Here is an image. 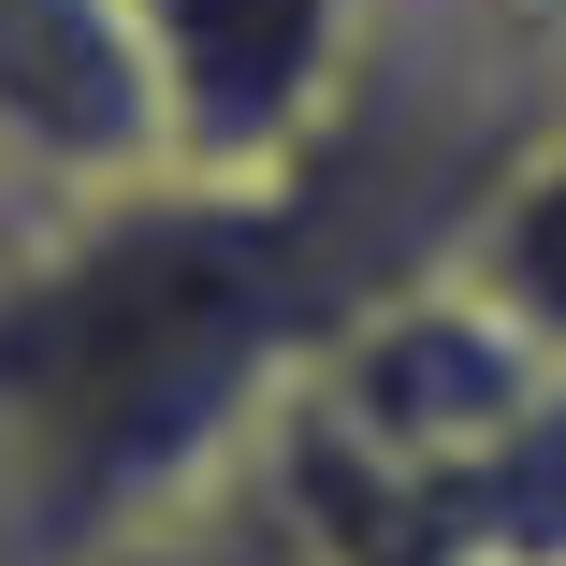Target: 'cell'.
Segmentation results:
<instances>
[{"mask_svg": "<svg viewBox=\"0 0 566 566\" xmlns=\"http://www.w3.org/2000/svg\"><path fill=\"white\" fill-rule=\"evenodd\" d=\"M364 291L392 276L291 175H160L44 218L0 262V566H87L175 494L233 480Z\"/></svg>", "mask_w": 566, "mask_h": 566, "instance_id": "1", "label": "cell"}, {"mask_svg": "<svg viewBox=\"0 0 566 566\" xmlns=\"http://www.w3.org/2000/svg\"><path fill=\"white\" fill-rule=\"evenodd\" d=\"M132 15H146V59H160L175 175L276 189V175L319 160L334 117H349L392 0H132Z\"/></svg>", "mask_w": 566, "mask_h": 566, "instance_id": "2", "label": "cell"}, {"mask_svg": "<svg viewBox=\"0 0 566 566\" xmlns=\"http://www.w3.org/2000/svg\"><path fill=\"white\" fill-rule=\"evenodd\" d=\"M0 175L30 218H87L175 175L160 59L132 0H0Z\"/></svg>", "mask_w": 566, "mask_h": 566, "instance_id": "3", "label": "cell"}, {"mask_svg": "<svg viewBox=\"0 0 566 566\" xmlns=\"http://www.w3.org/2000/svg\"><path fill=\"white\" fill-rule=\"evenodd\" d=\"M450 262H465V276L537 334V349L566 364V132H537V146L480 189V218L450 233Z\"/></svg>", "mask_w": 566, "mask_h": 566, "instance_id": "4", "label": "cell"}, {"mask_svg": "<svg viewBox=\"0 0 566 566\" xmlns=\"http://www.w3.org/2000/svg\"><path fill=\"white\" fill-rule=\"evenodd\" d=\"M87 566H349V552L305 523V494L276 480V450H248L233 480L175 494L160 523H132L117 552H87Z\"/></svg>", "mask_w": 566, "mask_h": 566, "instance_id": "5", "label": "cell"}, {"mask_svg": "<svg viewBox=\"0 0 566 566\" xmlns=\"http://www.w3.org/2000/svg\"><path fill=\"white\" fill-rule=\"evenodd\" d=\"M30 233H44V218H30V203H15V175H0V262H15V248H30Z\"/></svg>", "mask_w": 566, "mask_h": 566, "instance_id": "6", "label": "cell"}]
</instances>
